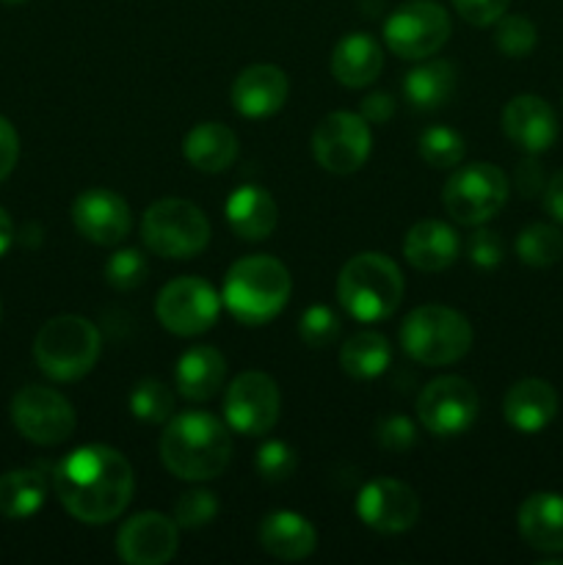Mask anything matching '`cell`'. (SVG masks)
I'll use <instances>...</instances> for the list:
<instances>
[{
	"label": "cell",
	"mask_w": 563,
	"mask_h": 565,
	"mask_svg": "<svg viewBox=\"0 0 563 565\" xmlns=\"http://www.w3.org/2000/svg\"><path fill=\"white\" fill-rule=\"evenodd\" d=\"M182 154L193 169L204 171V174H219L235 163L237 136L221 121H202L188 130L185 141H182Z\"/></svg>",
	"instance_id": "obj_27"
},
{
	"label": "cell",
	"mask_w": 563,
	"mask_h": 565,
	"mask_svg": "<svg viewBox=\"0 0 563 565\" xmlns=\"http://www.w3.org/2000/svg\"><path fill=\"white\" fill-rule=\"evenodd\" d=\"M254 469L263 480L268 483H285L287 478H293V472L298 469V456L287 441L270 439L254 456Z\"/></svg>",
	"instance_id": "obj_35"
},
{
	"label": "cell",
	"mask_w": 563,
	"mask_h": 565,
	"mask_svg": "<svg viewBox=\"0 0 563 565\" xmlns=\"http://www.w3.org/2000/svg\"><path fill=\"white\" fill-rule=\"evenodd\" d=\"M544 210L550 213V218L555 221L557 226H563V171H555V174L546 180L544 188Z\"/></svg>",
	"instance_id": "obj_45"
},
{
	"label": "cell",
	"mask_w": 563,
	"mask_h": 565,
	"mask_svg": "<svg viewBox=\"0 0 563 565\" xmlns=\"http://www.w3.org/2000/svg\"><path fill=\"white\" fill-rule=\"evenodd\" d=\"M219 513V497L208 489H193L177 500L174 505V522L177 527L196 530L210 524V519Z\"/></svg>",
	"instance_id": "obj_37"
},
{
	"label": "cell",
	"mask_w": 563,
	"mask_h": 565,
	"mask_svg": "<svg viewBox=\"0 0 563 565\" xmlns=\"http://www.w3.org/2000/svg\"><path fill=\"white\" fill-rule=\"evenodd\" d=\"M519 535L524 544L533 550L555 555L563 552V497L552 494V491H539L530 494L528 500L519 505Z\"/></svg>",
	"instance_id": "obj_22"
},
{
	"label": "cell",
	"mask_w": 563,
	"mask_h": 565,
	"mask_svg": "<svg viewBox=\"0 0 563 565\" xmlns=\"http://www.w3.org/2000/svg\"><path fill=\"white\" fill-rule=\"evenodd\" d=\"M478 390L461 375H442L425 384L417 397V417L428 434L450 439L469 430L478 419Z\"/></svg>",
	"instance_id": "obj_13"
},
{
	"label": "cell",
	"mask_w": 563,
	"mask_h": 565,
	"mask_svg": "<svg viewBox=\"0 0 563 565\" xmlns=\"http://www.w3.org/2000/svg\"><path fill=\"white\" fill-rule=\"evenodd\" d=\"M11 423L28 441L42 447L61 445L75 434V408L50 386H22L11 401Z\"/></svg>",
	"instance_id": "obj_11"
},
{
	"label": "cell",
	"mask_w": 563,
	"mask_h": 565,
	"mask_svg": "<svg viewBox=\"0 0 563 565\" xmlns=\"http://www.w3.org/2000/svg\"><path fill=\"white\" fill-rule=\"evenodd\" d=\"M11 243H14V224H11L9 213H6V210L0 207V257H3V254L9 252Z\"/></svg>",
	"instance_id": "obj_46"
},
{
	"label": "cell",
	"mask_w": 563,
	"mask_h": 565,
	"mask_svg": "<svg viewBox=\"0 0 563 565\" xmlns=\"http://www.w3.org/2000/svg\"><path fill=\"white\" fill-rule=\"evenodd\" d=\"M517 188L522 196H539L544 193L546 180H544V171H541V163L535 160V154L524 158L522 163L517 166Z\"/></svg>",
	"instance_id": "obj_43"
},
{
	"label": "cell",
	"mask_w": 563,
	"mask_h": 565,
	"mask_svg": "<svg viewBox=\"0 0 563 565\" xmlns=\"http://www.w3.org/2000/svg\"><path fill=\"white\" fill-rule=\"evenodd\" d=\"M290 270L268 254L243 257L226 270L221 303L246 326L270 323L290 298Z\"/></svg>",
	"instance_id": "obj_3"
},
{
	"label": "cell",
	"mask_w": 563,
	"mask_h": 565,
	"mask_svg": "<svg viewBox=\"0 0 563 565\" xmlns=\"http://www.w3.org/2000/svg\"><path fill=\"white\" fill-rule=\"evenodd\" d=\"M381 70H384V50L370 33H348L331 53V75L340 86H370Z\"/></svg>",
	"instance_id": "obj_23"
},
{
	"label": "cell",
	"mask_w": 563,
	"mask_h": 565,
	"mask_svg": "<svg viewBox=\"0 0 563 565\" xmlns=\"http://www.w3.org/2000/svg\"><path fill=\"white\" fill-rule=\"evenodd\" d=\"M287 99V75L274 64L246 66L232 83V105L246 119H268Z\"/></svg>",
	"instance_id": "obj_19"
},
{
	"label": "cell",
	"mask_w": 563,
	"mask_h": 565,
	"mask_svg": "<svg viewBox=\"0 0 563 565\" xmlns=\"http://www.w3.org/2000/svg\"><path fill=\"white\" fill-rule=\"evenodd\" d=\"M155 312L160 326L171 334L196 337L213 329L219 320L221 296L199 276H180L158 292Z\"/></svg>",
	"instance_id": "obj_10"
},
{
	"label": "cell",
	"mask_w": 563,
	"mask_h": 565,
	"mask_svg": "<svg viewBox=\"0 0 563 565\" xmlns=\"http://www.w3.org/2000/svg\"><path fill=\"white\" fill-rule=\"evenodd\" d=\"M0 318H3V303H0Z\"/></svg>",
	"instance_id": "obj_48"
},
{
	"label": "cell",
	"mask_w": 563,
	"mask_h": 565,
	"mask_svg": "<svg viewBox=\"0 0 563 565\" xmlns=\"http://www.w3.org/2000/svg\"><path fill=\"white\" fill-rule=\"evenodd\" d=\"M55 494L77 522H114L130 505L132 467L108 445L77 447L55 467Z\"/></svg>",
	"instance_id": "obj_1"
},
{
	"label": "cell",
	"mask_w": 563,
	"mask_h": 565,
	"mask_svg": "<svg viewBox=\"0 0 563 565\" xmlns=\"http://www.w3.org/2000/svg\"><path fill=\"white\" fill-rule=\"evenodd\" d=\"M298 334H301V340L307 342L309 348H326L337 340V334H340V318H337L331 307L315 303V307H309L307 312L301 315Z\"/></svg>",
	"instance_id": "obj_38"
},
{
	"label": "cell",
	"mask_w": 563,
	"mask_h": 565,
	"mask_svg": "<svg viewBox=\"0 0 563 565\" xmlns=\"http://www.w3.org/2000/svg\"><path fill=\"white\" fill-rule=\"evenodd\" d=\"M450 39V14L434 0H408L384 22V42L397 58L423 61Z\"/></svg>",
	"instance_id": "obj_9"
},
{
	"label": "cell",
	"mask_w": 563,
	"mask_h": 565,
	"mask_svg": "<svg viewBox=\"0 0 563 565\" xmlns=\"http://www.w3.org/2000/svg\"><path fill=\"white\" fill-rule=\"evenodd\" d=\"M17 160H20V136H17L14 125L0 116V180L14 171Z\"/></svg>",
	"instance_id": "obj_42"
},
{
	"label": "cell",
	"mask_w": 563,
	"mask_h": 565,
	"mask_svg": "<svg viewBox=\"0 0 563 565\" xmlns=\"http://www.w3.org/2000/svg\"><path fill=\"white\" fill-rule=\"evenodd\" d=\"M417 149L419 158L428 166H434V169H453L464 158V138L456 130H450V127L434 125L423 130Z\"/></svg>",
	"instance_id": "obj_33"
},
{
	"label": "cell",
	"mask_w": 563,
	"mask_h": 565,
	"mask_svg": "<svg viewBox=\"0 0 563 565\" xmlns=\"http://www.w3.org/2000/svg\"><path fill=\"white\" fill-rule=\"evenodd\" d=\"M141 237L158 257L188 259L208 248L210 221L193 202L160 199L144 213Z\"/></svg>",
	"instance_id": "obj_7"
},
{
	"label": "cell",
	"mask_w": 563,
	"mask_h": 565,
	"mask_svg": "<svg viewBox=\"0 0 563 565\" xmlns=\"http://www.w3.org/2000/svg\"><path fill=\"white\" fill-rule=\"evenodd\" d=\"M3 3H25V0H3Z\"/></svg>",
	"instance_id": "obj_47"
},
{
	"label": "cell",
	"mask_w": 563,
	"mask_h": 565,
	"mask_svg": "<svg viewBox=\"0 0 563 565\" xmlns=\"http://www.w3.org/2000/svg\"><path fill=\"white\" fill-rule=\"evenodd\" d=\"M502 130L528 154H541L555 143L557 116L546 99L519 94L502 108Z\"/></svg>",
	"instance_id": "obj_18"
},
{
	"label": "cell",
	"mask_w": 563,
	"mask_h": 565,
	"mask_svg": "<svg viewBox=\"0 0 563 565\" xmlns=\"http://www.w3.org/2000/svg\"><path fill=\"white\" fill-rule=\"evenodd\" d=\"M511 0H453L456 11L461 14V20H467L469 25H495L502 14L508 11Z\"/></svg>",
	"instance_id": "obj_41"
},
{
	"label": "cell",
	"mask_w": 563,
	"mask_h": 565,
	"mask_svg": "<svg viewBox=\"0 0 563 565\" xmlns=\"http://www.w3.org/2000/svg\"><path fill=\"white\" fill-rule=\"evenodd\" d=\"M357 513L370 530L384 535L406 533L419 519V500L414 489L395 478L370 480L357 497Z\"/></svg>",
	"instance_id": "obj_15"
},
{
	"label": "cell",
	"mask_w": 563,
	"mask_h": 565,
	"mask_svg": "<svg viewBox=\"0 0 563 565\" xmlns=\"http://www.w3.org/2000/svg\"><path fill=\"white\" fill-rule=\"evenodd\" d=\"M75 230L97 246H116L130 232V207L108 188H88L72 204Z\"/></svg>",
	"instance_id": "obj_17"
},
{
	"label": "cell",
	"mask_w": 563,
	"mask_h": 565,
	"mask_svg": "<svg viewBox=\"0 0 563 565\" xmlns=\"http://www.w3.org/2000/svg\"><path fill=\"white\" fill-rule=\"evenodd\" d=\"M453 92H456V70L442 58L423 61L403 81V94L419 110L442 108Z\"/></svg>",
	"instance_id": "obj_28"
},
{
	"label": "cell",
	"mask_w": 563,
	"mask_h": 565,
	"mask_svg": "<svg viewBox=\"0 0 563 565\" xmlns=\"http://www.w3.org/2000/svg\"><path fill=\"white\" fill-rule=\"evenodd\" d=\"M337 298L359 323H381L403 301L401 268L381 252L357 254L337 276Z\"/></svg>",
	"instance_id": "obj_4"
},
{
	"label": "cell",
	"mask_w": 563,
	"mask_h": 565,
	"mask_svg": "<svg viewBox=\"0 0 563 565\" xmlns=\"http://www.w3.org/2000/svg\"><path fill=\"white\" fill-rule=\"evenodd\" d=\"M226 221L243 241H265L279 224V207L274 196L259 185H243L226 199Z\"/></svg>",
	"instance_id": "obj_26"
},
{
	"label": "cell",
	"mask_w": 563,
	"mask_h": 565,
	"mask_svg": "<svg viewBox=\"0 0 563 565\" xmlns=\"http://www.w3.org/2000/svg\"><path fill=\"white\" fill-rule=\"evenodd\" d=\"M259 546L276 561L298 563L312 555L318 546V533L301 513L276 511L259 524Z\"/></svg>",
	"instance_id": "obj_24"
},
{
	"label": "cell",
	"mask_w": 563,
	"mask_h": 565,
	"mask_svg": "<svg viewBox=\"0 0 563 565\" xmlns=\"http://www.w3.org/2000/svg\"><path fill=\"white\" fill-rule=\"evenodd\" d=\"M149 265L138 248H121L105 263V281L116 290H136L147 276Z\"/></svg>",
	"instance_id": "obj_36"
},
{
	"label": "cell",
	"mask_w": 563,
	"mask_h": 565,
	"mask_svg": "<svg viewBox=\"0 0 563 565\" xmlns=\"http://www.w3.org/2000/svg\"><path fill=\"white\" fill-rule=\"evenodd\" d=\"M401 345L414 362L425 367H445L467 356L472 348V326L458 309L425 303L403 320Z\"/></svg>",
	"instance_id": "obj_5"
},
{
	"label": "cell",
	"mask_w": 563,
	"mask_h": 565,
	"mask_svg": "<svg viewBox=\"0 0 563 565\" xmlns=\"http://www.w3.org/2000/svg\"><path fill=\"white\" fill-rule=\"evenodd\" d=\"M375 436H379V445L392 452H406L417 445V428H414L412 419L403 417V414H392V417L381 419Z\"/></svg>",
	"instance_id": "obj_39"
},
{
	"label": "cell",
	"mask_w": 563,
	"mask_h": 565,
	"mask_svg": "<svg viewBox=\"0 0 563 565\" xmlns=\"http://www.w3.org/2000/svg\"><path fill=\"white\" fill-rule=\"evenodd\" d=\"M230 428L208 412L174 414L160 436V458L166 469L191 483L219 478L230 463Z\"/></svg>",
	"instance_id": "obj_2"
},
{
	"label": "cell",
	"mask_w": 563,
	"mask_h": 565,
	"mask_svg": "<svg viewBox=\"0 0 563 565\" xmlns=\"http://www.w3.org/2000/svg\"><path fill=\"white\" fill-rule=\"evenodd\" d=\"M502 414L519 434H539L555 419L557 392L541 379L517 381L502 397Z\"/></svg>",
	"instance_id": "obj_20"
},
{
	"label": "cell",
	"mask_w": 563,
	"mask_h": 565,
	"mask_svg": "<svg viewBox=\"0 0 563 565\" xmlns=\"http://www.w3.org/2000/svg\"><path fill=\"white\" fill-rule=\"evenodd\" d=\"M458 252H461V241H458L456 230L445 221H419L406 232V241H403V254H406L408 265H414L423 274L450 268Z\"/></svg>",
	"instance_id": "obj_21"
},
{
	"label": "cell",
	"mask_w": 563,
	"mask_h": 565,
	"mask_svg": "<svg viewBox=\"0 0 563 565\" xmlns=\"http://www.w3.org/2000/svg\"><path fill=\"white\" fill-rule=\"evenodd\" d=\"M130 408L141 423H169L174 417V392L163 381L144 379L130 392Z\"/></svg>",
	"instance_id": "obj_32"
},
{
	"label": "cell",
	"mask_w": 563,
	"mask_h": 565,
	"mask_svg": "<svg viewBox=\"0 0 563 565\" xmlns=\"http://www.w3.org/2000/svg\"><path fill=\"white\" fill-rule=\"evenodd\" d=\"M467 252H469V259H472V265H478V268L484 270L497 268V265L502 263V257H506V248H502L500 235L491 230L475 232L467 243Z\"/></svg>",
	"instance_id": "obj_40"
},
{
	"label": "cell",
	"mask_w": 563,
	"mask_h": 565,
	"mask_svg": "<svg viewBox=\"0 0 563 565\" xmlns=\"http://www.w3.org/2000/svg\"><path fill=\"white\" fill-rule=\"evenodd\" d=\"M282 395L268 373L248 370L230 384L224 397V417L232 430L243 436H263L279 423Z\"/></svg>",
	"instance_id": "obj_14"
},
{
	"label": "cell",
	"mask_w": 563,
	"mask_h": 565,
	"mask_svg": "<svg viewBox=\"0 0 563 565\" xmlns=\"http://www.w3.org/2000/svg\"><path fill=\"white\" fill-rule=\"evenodd\" d=\"M517 257L530 268H550L563 257V232L552 224H530L517 237Z\"/></svg>",
	"instance_id": "obj_31"
},
{
	"label": "cell",
	"mask_w": 563,
	"mask_h": 565,
	"mask_svg": "<svg viewBox=\"0 0 563 565\" xmlns=\"http://www.w3.org/2000/svg\"><path fill=\"white\" fill-rule=\"evenodd\" d=\"M442 202L453 221L480 226L506 207L508 177L495 163H469L453 171L442 191Z\"/></svg>",
	"instance_id": "obj_8"
},
{
	"label": "cell",
	"mask_w": 563,
	"mask_h": 565,
	"mask_svg": "<svg viewBox=\"0 0 563 565\" xmlns=\"http://www.w3.org/2000/svg\"><path fill=\"white\" fill-rule=\"evenodd\" d=\"M362 119L368 125H386L395 116V99L384 92H373L362 99Z\"/></svg>",
	"instance_id": "obj_44"
},
{
	"label": "cell",
	"mask_w": 563,
	"mask_h": 565,
	"mask_svg": "<svg viewBox=\"0 0 563 565\" xmlns=\"http://www.w3.org/2000/svg\"><path fill=\"white\" fill-rule=\"evenodd\" d=\"M495 25V44L500 53H506L508 58H524V55L533 53L535 42H539V31H535L528 17L502 14Z\"/></svg>",
	"instance_id": "obj_34"
},
{
	"label": "cell",
	"mask_w": 563,
	"mask_h": 565,
	"mask_svg": "<svg viewBox=\"0 0 563 565\" xmlns=\"http://www.w3.org/2000/svg\"><path fill=\"white\" fill-rule=\"evenodd\" d=\"M180 533L177 522L163 513H136L116 535V555L130 565H163L177 555Z\"/></svg>",
	"instance_id": "obj_16"
},
{
	"label": "cell",
	"mask_w": 563,
	"mask_h": 565,
	"mask_svg": "<svg viewBox=\"0 0 563 565\" xmlns=\"http://www.w3.org/2000/svg\"><path fill=\"white\" fill-rule=\"evenodd\" d=\"M390 340L379 331H359V334L348 337L346 345L340 348V367L359 381L379 379L390 367Z\"/></svg>",
	"instance_id": "obj_30"
},
{
	"label": "cell",
	"mask_w": 563,
	"mask_h": 565,
	"mask_svg": "<svg viewBox=\"0 0 563 565\" xmlns=\"http://www.w3.org/2000/svg\"><path fill=\"white\" fill-rule=\"evenodd\" d=\"M103 340L92 320L77 315H59L39 329L33 340V359L53 381H77L97 364Z\"/></svg>",
	"instance_id": "obj_6"
},
{
	"label": "cell",
	"mask_w": 563,
	"mask_h": 565,
	"mask_svg": "<svg viewBox=\"0 0 563 565\" xmlns=\"http://www.w3.org/2000/svg\"><path fill=\"white\" fill-rule=\"evenodd\" d=\"M226 379V359L224 353L210 345H196L185 351L177 362L174 386L185 401L204 403L219 395Z\"/></svg>",
	"instance_id": "obj_25"
},
{
	"label": "cell",
	"mask_w": 563,
	"mask_h": 565,
	"mask_svg": "<svg viewBox=\"0 0 563 565\" xmlns=\"http://www.w3.org/2000/svg\"><path fill=\"white\" fill-rule=\"evenodd\" d=\"M47 480L36 469H14L0 475V516L28 519L44 505Z\"/></svg>",
	"instance_id": "obj_29"
},
{
	"label": "cell",
	"mask_w": 563,
	"mask_h": 565,
	"mask_svg": "<svg viewBox=\"0 0 563 565\" xmlns=\"http://www.w3.org/2000/svg\"><path fill=\"white\" fill-rule=\"evenodd\" d=\"M373 149V132L362 114L334 110L318 121L312 132V154L320 169L331 174H353L362 169Z\"/></svg>",
	"instance_id": "obj_12"
}]
</instances>
